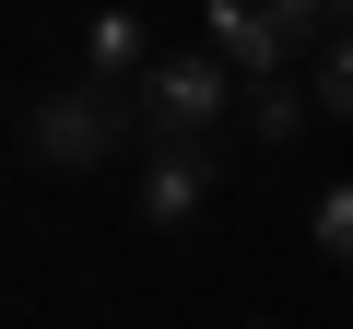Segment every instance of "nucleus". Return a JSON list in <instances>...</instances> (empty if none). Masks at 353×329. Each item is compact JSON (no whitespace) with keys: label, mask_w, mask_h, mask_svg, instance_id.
<instances>
[{"label":"nucleus","mask_w":353,"mask_h":329,"mask_svg":"<svg viewBox=\"0 0 353 329\" xmlns=\"http://www.w3.org/2000/svg\"><path fill=\"white\" fill-rule=\"evenodd\" d=\"M201 12H212V47H224L248 83H271V71L294 59V36L330 12V0H201Z\"/></svg>","instance_id":"nucleus-1"},{"label":"nucleus","mask_w":353,"mask_h":329,"mask_svg":"<svg viewBox=\"0 0 353 329\" xmlns=\"http://www.w3.org/2000/svg\"><path fill=\"white\" fill-rule=\"evenodd\" d=\"M224 106H236V59H224V47H201V59H165V71L141 83V118H153V129H176V141H201Z\"/></svg>","instance_id":"nucleus-2"},{"label":"nucleus","mask_w":353,"mask_h":329,"mask_svg":"<svg viewBox=\"0 0 353 329\" xmlns=\"http://www.w3.org/2000/svg\"><path fill=\"white\" fill-rule=\"evenodd\" d=\"M36 153L48 164H106L118 153V83H71L36 106Z\"/></svg>","instance_id":"nucleus-3"},{"label":"nucleus","mask_w":353,"mask_h":329,"mask_svg":"<svg viewBox=\"0 0 353 329\" xmlns=\"http://www.w3.org/2000/svg\"><path fill=\"white\" fill-rule=\"evenodd\" d=\"M83 59H94V83H118V94H141L165 59H153V36H141V12H94L83 24Z\"/></svg>","instance_id":"nucleus-4"},{"label":"nucleus","mask_w":353,"mask_h":329,"mask_svg":"<svg viewBox=\"0 0 353 329\" xmlns=\"http://www.w3.org/2000/svg\"><path fill=\"white\" fill-rule=\"evenodd\" d=\"M201 200H212V164H201V141L153 153V177H141V224H189Z\"/></svg>","instance_id":"nucleus-5"},{"label":"nucleus","mask_w":353,"mask_h":329,"mask_svg":"<svg viewBox=\"0 0 353 329\" xmlns=\"http://www.w3.org/2000/svg\"><path fill=\"white\" fill-rule=\"evenodd\" d=\"M318 247H330V259H353V177H341V189H318Z\"/></svg>","instance_id":"nucleus-6"},{"label":"nucleus","mask_w":353,"mask_h":329,"mask_svg":"<svg viewBox=\"0 0 353 329\" xmlns=\"http://www.w3.org/2000/svg\"><path fill=\"white\" fill-rule=\"evenodd\" d=\"M248 118H259V141H294V118H306V106H294L283 83H259V94H248Z\"/></svg>","instance_id":"nucleus-7"},{"label":"nucleus","mask_w":353,"mask_h":329,"mask_svg":"<svg viewBox=\"0 0 353 329\" xmlns=\"http://www.w3.org/2000/svg\"><path fill=\"white\" fill-rule=\"evenodd\" d=\"M318 106H330V118H353V36L330 47V71H318Z\"/></svg>","instance_id":"nucleus-8"},{"label":"nucleus","mask_w":353,"mask_h":329,"mask_svg":"<svg viewBox=\"0 0 353 329\" xmlns=\"http://www.w3.org/2000/svg\"><path fill=\"white\" fill-rule=\"evenodd\" d=\"M330 12H341V36H353V0H330Z\"/></svg>","instance_id":"nucleus-9"}]
</instances>
